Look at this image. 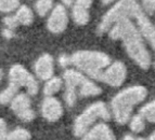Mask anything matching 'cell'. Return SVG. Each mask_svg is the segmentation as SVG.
Returning a JSON list of instances; mask_svg holds the SVG:
<instances>
[{
	"mask_svg": "<svg viewBox=\"0 0 155 140\" xmlns=\"http://www.w3.org/2000/svg\"><path fill=\"white\" fill-rule=\"evenodd\" d=\"M142 7L143 11L147 15H152L155 13V0H137Z\"/></svg>",
	"mask_w": 155,
	"mask_h": 140,
	"instance_id": "cell-25",
	"label": "cell"
},
{
	"mask_svg": "<svg viewBox=\"0 0 155 140\" xmlns=\"http://www.w3.org/2000/svg\"><path fill=\"white\" fill-rule=\"evenodd\" d=\"M127 78L126 66L122 61H114L103 71L101 81L110 86H120Z\"/></svg>",
	"mask_w": 155,
	"mask_h": 140,
	"instance_id": "cell-8",
	"label": "cell"
},
{
	"mask_svg": "<svg viewBox=\"0 0 155 140\" xmlns=\"http://www.w3.org/2000/svg\"><path fill=\"white\" fill-rule=\"evenodd\" d=\"M52 5H53V0H37L35 2V9L38 15L46 16L52 9Z\"/></svg>",
	"mask_w": 155,
	"mask_h": 140,
	"instance_id": "cell-22",
	"label": "cell"
},
{
	"mask_svg": "<svg viewBox=\"0 0 155 140\" xmlns=\"http://www.w3.org/2000/svg\"><path fill=\"white\" fill-rule=\"evenodd\" d=\"M114 1H116V0H102V3L103 5H111V3H113Z\"/></svg>",
	"mask_w": 155,
	"mask_h": 140,
	"instance_id": "cell-32",
	"label": "cell"
},
{
	"mask_svg": "<svg viewBox=\"0 0 155 140\" xmlns=\"http://www.w3.org/2000/svg\"><path fill=\"white\" fill-rule=\"evenodd\" d=\"M41 114L49 122H55L62 117L63 107L54 97H46L41 104Z\"/></svg>",
	"mask_w": 155,
	"mask_h": 140,
	"instance_id": "cell-11",
	"label": "cell"
},
{
	"mask_svg": "<svg viewBox=\"0 0 155 140\" xmlns=\"http://www.w3.org/2000/svg\"><path fill=\"white\" fill-rule=\"evenodd\" d=\"M75 5H79V7H83V8L85 9H88L91 7V5H92V0H76Z\"/></svg>",
	"mask_w": 155,
	"mask_h": 140,
	"instance_id": "cell-30",
	"label": "cell"
},
{
	"mask_svg": "<svg viewBox=\"0 0 155 140\" xmlns=\"http://www.w3.org/2000/svg\"><path fill=\"white\" fill-rule=\"evenodd\" d=\"M9 83L15 85L18 89L25 87L29 96H36L38 94V82L21 65H14L11 67L9 71Z\"/></svg>",
	"mask_w": 155,
	"mask_h": 140,
	"instance_id": "cell-6",
	"label": "cell"
},
{
	"mask_svg": "<svg viewBox=\"0 0 155 140\" xmlns=\"http://www.w3.org/2000/svg\"><path fill=\"white\" fill-rule=\"evenodd\" d=\"M72 64L94 80L101 81L103 71L111 65V58L99 51H78L71 56Z\"/></svg>",
	"mask_w": 155,
	"mask_h": 140,
	"instance_id": "cell-3",
	"label": "cell"
},
{
	"mask_svg": "<svg viewBox=\"0 0 155 140\" xmlns=\"http://www.w3.org/2000/svg\"><path fill=\"white\" fill-rule=\"evenodd\" d=\"M2 36L7 39H11L14 37V33H13V29H10V28H5L2 30Z\"/></svg>",
	"mask_w": 155,
	"mask_h": 140,
	"instance_id": "cell-31",
	"label": "cell"
},
{
	"mask_svg": "<svg viewBox=\"0 0 155 140\" xmlns=\"http://www.w3.org/2000/svg\"><path fill=\"white\" fill-rule=\"evenodd\" d=\"M136 140H145L144 138H138V139H136Z\"/></svg>",
	"mask_w": 155,
	"mask_h": 140,
	"instance_id": "cell-38",
	"label": "cell"
},
{
	"mask_svg": "<svg viewBox=\"0 0 155 140\" xmlns=\"http://www.w3.org/2000/svg\"><path fill=\"white\" fill-rule=\"evenodd\" d=\"M98 119L104 121L111 119L109 108L103 101H97L90 104L83 113L78 115L74 123V135L76 137H84Z\"/></svg>",
	"mask_w": 155,
	"mask_h": 140,
	"instance_id": "cell-5",
	"label": "cell"
},
{
	"mask_svg": "<svg viewBox=\"0 0 155 140\" xmlns=\"http://www.w3.org/2000/svg\"><path fill=\"white\" fill-rule=\"evenodd\" d=\"M2 78H3V70L2 69H0V81L2 80Z\"/></svg>",
	"mask_w": 155,
	"mask_h": 140,
	"instance_id": "cell-35",
	"label": "cell"
},
{
	"mask_svg": "<svg viewBox=\"0 0 155 140\" xmlns=\"http://www.w3.org/2000/svg\"><path fill=\"white\" fill-rule=\"evenodd\" d=\"M145 127L144 119L141 114L134 115L130 121V128L134 132H141Z\"/></svg>",
	"mask_w": 155,
	"mask_h": 140,
	"instance_id": "cell-24",
	"label": "cell"
},
{
	"mask_svg": "<svg viewBox=\"0 0 155 140\" xmlns=\"http://www.w3.org/2000/svg\"><path fill=\"white\" fill-rule=\"evenodd\" d=\"M68 24V15L64 5H57L52 9L49 18L47 20V28L52 33H60L64 31Z\"/></svg>",
	"mask_w": 155,
	"mask_h": 140,
	"instance_id": "cell-9",
	"label": "cell"
},
{
	"mask_svg": "<svg viewBox=\"0 0 155 140\" xmlns=\"http://www.w3.org/2000/svg\"><path fill=\"white\" fill-rule=\"evenodd\" d=\"M72 16L74 22L79 26L86 25L89 22V18H90V14H89L88 9H85L77 5H74V7H73Z\"/></svg>",
	"mask_w": 155,
	"mask_h": 140,
	"instance_id": "cell-15",
	"label": "cell"
},
{
	"mask_svg": "<svg viewBox=\"0 0 155 140\" xmlns=\"http://www.w3.org/2000/svg\"><path fill=\"white\" fill-rule=\"evenodd\" d=\"M13 113L23 122H31L35 119V112L31 109L28 94L18 93L10 104Z\"/></svg>",
	"mask_w": 155,
	"mask_h": 140,
	"instance_id": "cell-7",
	"label": "cell"
},
{
	"mask_svg": "<svg viewBox=\"0 0 155 140\" xmlns=\"http://www.w3.org/2000/svg\"><path fill=\"white\" fill-rule=\"evenodd\" d=\"M15 16H16V18H18V23L25 26L31 25L34 20L33 11H31V8H28L27 5H21V7L16 10Z\"/></svg>",
	"mask_w": 155,
	"mask_h": 140,
	"instance_id": "cell-17",
	"label": "cell"
},
{
	"mask_svg": "<svg viewBox=\"0 0 155 140\" xmlns=\"http://www.w3.org/2000/svg\"><path fill=\"white\" fill-rule=\"evenodd\" d=\"M31 139V132L25 128L18 127L12 132H8L7 140H29Z\"/></svg>",
	"mask_w": 155,
	"mask_h": 140,
	"instance_id": "cell-21",
	"label": "cell"
},
{
	"mask_svg": "<svg viewBox=\"0 0 155 140\" xmlns=\"http://www.w3.org/2000/svg\"><path fill=\"white\" fill-rule=\"evenodd\" d=\"M63 83L62 80L60 78H51L50 80L46 82L44 86V94L47 97H51L54 94H57L59 92L61 87H62Z\"/></svg>",
	"mask_w": 155,
	"mask_h": 140,
	"instance_id": "cell-18",
	"label": "cell"
},
{
	"mask_svg": "<svg viewBox=\"0 0 155 140\" xmlns=\"http://www.w3.org/2000/svg\"><path fill=\"white\" fill-rule=\"evenodd\" d=\"M62 1H63V3H64L65 5H71L74 0H62Z\"/></svg>",
	"mask_w": 155,
	"mask_h": 140,
	"instance_id": "cell-34",
	"label": "cell"
},
{
	"mask_svg": "<svg viewBox=\"0 0 155 140\" xmlns=\"http://www.w3.org/2000/svg\"><path fill=\"white\" fill-rule=\"evenodd\" d=\"M86 136L90 140H116L113 130L105 123H100L93 126Z\"/></svg>",
	"mask_w": 155,
	"mask_h": 140,
	"instance_id": "cell-13",
	"label": "cell"
},
{
	"mask_svg": "<svg viewBox=\"0 0 155 140\" xmlns=\"http://www.w3.org/2000/svg\"><path fill=\"white\" fill-rule=\"evenodd\" d=\"M7 136H8L7 124L2 119H0V140H7Z\"/></svg>",
	"mask_w": 155,
	"mask_h": 140,
	"instance_id": "cell-28",
	"label": "cell"
},
{
	"mask_svg": "<svg viewBox=\"0 0 155 140\" xmlns=\"http://www.w3.org/2000/svg\"><path fill=\"white\" fill-rule=\"evenodd\" d=\"M147 91L144 86L134 85L119 92L112 99L111 109L113 117L118 124H126L130 120L134 106L147 98Z\"/></svg>",
	"mask_w": 155,
	"mask_h": 140,
	"instance_id": "cell-2",
	"label": "cell"
},
{
	"mask_svg": "<svg viewBox=\"0 0 155 140\" xmlns=\"http://www.w3.org/2000/svg\"><path fill=\"white\" fill-rule=\"evenodd\" d=\"M59 64L61 67H63V68H66L67 66L70 64H72V61H71V57L70 56L65 55V54H62V55L59 57Z\"/></svg>",
	"mask_w": 155,
	"mask_h": 140,
	"instance_id": "cell-29",
	"label": "cell"
},
{
	"mask_svg": "<svg viewBox=\"0 0 155 140\" xmlns=\"http://www.w3.org/2000/svg\"><path fill=\"white\" fill-rule=\"evenodd\" d=\"M64 99L66 101L67 106H74L77 99V94H76V89H71V87H66L65 89V94H64Z\"/></svg>",
	"mask_w": 155,
	"mask_h": 140,
	"instance_id": "cell-26",
	"label": "cell"
},
{
	"mask_svg": "<svg viewBox=\"0 0 155 140\" xmlns=\"http://www.w3.org/2000/svg\"><path fill=\"white\" fill-rule=\"evenodd\" d=\"M102 93V89L97 84H94L92 81L86 79L84 83L79 87V94L84 97H90V96H98Z\"/></svg>",
	"mask_w": 155,
	"mask_h": 140,
	"instance_id": "cell-16",
	"label": "cell"
},
{
	"mask_svg": "<svg viewBox=\"0 0 155 140\" xmlns=\"http://www.w3.org/2000/svg\"><path fill=\"white\" fill-rule=\"evenodd\" d=\"M150 140H155V132H154V134H152V135H151Z\"/></svg>",
	"mask_w": 155,
	"mask_h": 140,
	"instance_id": "cell-36",
	"label": "cell"
},
{
	"mask_svg": "<svg viewBox=\"0 0 155 140\" xmlns=\"http://www.w3.org/2000/svg\"><path fill=\"white\" fill-rule=\"evenodd\" d=\"M63 79L65 82V86L76 89L77 87H80L86 78L80 71L74 70V69H66L63 74Z\"/></svg>",
	"mask_w": 155,
	"mask_h": 140,
	"instance_id": "cell-14",
	"label": "cell"
},
{
	"mask_svg": "<svg viewBox=\"0 0 155 140\" xmlns=\"http://www.w3.org/2000/svg\"><path fill=\"white\" fill-rule=\"evenodd\" d=\"M20 7V0H0V12L2 13L13 12Z\"/></svg>",
	"mask_w": 155,
	"mask_h": 140,
	"instance_id": "cell-23",
	"label": "cell"
},
{
	"mask_svg": "<svg viewBox=\"0 0 155 140\" xmlns=\"http://www.w3.org/2000/svg\"><path fill=\"white\" fill-rule=\"evenodd\" d=\"M154 67H155V63H154Z\"/></svg>",
	"mask_w": 155,
	"mask_h": 140,
	"instance_id": "cell-39",
	"label": "cell"
},
{
	"mask_svg": "<svg viewBox=\"0 0 155 140\" xmlns=\"http://www.w3.org/2000/svg\"><path fill=\"white\" fill-rule=\"evenodd\" d=\"M18 87H16L15 85L9 83L8 87L5 89L2 92L0 93V104H11V101L13 100V98L18 94Z\"/></svg>",
	"mask_w": 155,
	"mask_h": 140,
	"instance_id": "cell-19",
	"label": "cell"
},
{
	"mask_svg": "<svg viewBox=\"0 0 155 140\" xmlns=\"http://www.w3.org/2000/svg\"><path fill=\"white\" fill-rule=\"evenodd\" d=\"M123 140H136V139H134V137L132 135H126Z\"/></svg>",
	"mask_w": 155,
	"mask_h": 140,
	"instance_id": "cell-33",
	"label": "cell"
},
{
	"mask_svg": "<svg viewBox=\"0 0 155 140\" xmlns=\"http://www.w3.org/2000/svg\"><path fill=\"white\" fill-rule=\"evenodd\" d=\"M142 12L144 11L137 0H118V2L105 13L99 24L97 31L99 35H102L106 31H110L114 24L117 23L119 20L125 17L134 20Z\"/></svg>",
	"mask_w": 155,
	"mask_h": 140,
	"instance_id": "cell-4",
	"label": "cell"
},
{
	"mask_svg": "<svg viewBox=\"0 0 155 140\" xmlns=\"http://www.w3.org/2000/svg\"><path fill=\"white\" fill-rule=\"evenodd\" d=\"M134 20H137V26L142 37L147 40V42L150 43V45L155 51V26L151 23L144 12L139 14Z\"/></svg>",
	"mask_w": 155,
	"mask_h": 140,
	"instance_id": "cell-12",
	"label": "cell"
},
{
	"mask_svg": "<svg viewBox=\"0 0 155 140\" xmlns=\"http://www.w3.org/2000/svg\"><path fill=\"white\" fill-rule=\"evenodd\" d=\"M140 114L142 115L144 120L151 123H155V100L143 106L140 110Z\"/></svg>",
	"mask_w": 155,
	"mask_h": 140,
	"instance_id": "cell-20",
	"label": "cell"
},
{
	"mask_svg": "<svg viewBox=\"0 0 155 140\" xmlns=\"http://www.w3.org/2000/svg\"><path fill=\"white\" fill-rule=\"evenodd\" d=\"M81 140H90V139H89V138H88V137H87V136L85 135V136H84L83 138H81Z\"/></svg>",
	"mask_w": 155,
	"mask_h": 140,
	"instance_id": "cell-37",
	"label": "cell"
},
{
	"mask_svg": "<svg viewBox=\"0 0 155 140\" xmlns=\"http://www.w3.org/2000/svg\"><path fill=\"white\" fill-rule=\"evenodd\" d=\"M3 24L5 25V28L14 29V28L18 27V25L20 23H18V20L15 15H10V16H5L3 18Z\"/></svg>",
	"mask_w": 155,
	"mask_h": 140,
	"instance_id": "cell-27",
	"label": "cell"
},
{
	"mask_svg": "<svg viewBox=\"0 0 155 140\" xmlns=\"http://www.w3.org/2000/svg\"><path fill=\"white\" fill-rule=\"evenodd\" d=\"M34 70L37 78L40 80L48 81L53 78L54 72V61L50 54H44L36 61L34 65Z\"/></svg>",
	"mask_w": 155,
	"mask_h": 140,
	"instance_id": "cell-10",
	"label": "cell"
},
{
	"mask_svg": "<svg viewBox=\"0 0 155 140\" xmlns=\"http://www.w3.org/2000/svg\"><path fill=\"white\" fill-rule=\"evenodd\" d=\"M110 37L113 40L123 41L127 54L134 63L142 69H149L151 66V55L144 44V38L138 26L134 25L131 18H122L110 29Z\"/></svg>",
	"mask_w": 155,
	"mask_h": 140,
	"instance_id": "cell-1",
	"label": "cell"
}]
</instances>
